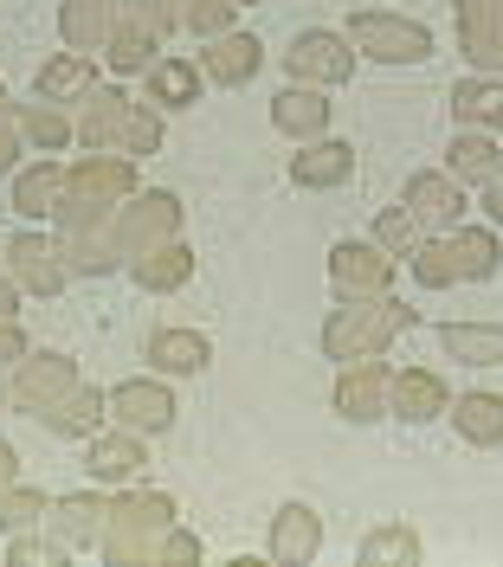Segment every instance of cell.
Segmentation results:
<instances>
[{
	"label": "cell",
	"mask_w": 503,
	"mask_h": 567,
	"mask_svg": "<svg viewBox=\"0 0 503 567\" xmlns=\"http://www.w3.org/2000/svg\"><path fill=\"white\" fill-rule=\"evenodd\" d=\"M388 368H381V354H368V361H342V374H336V413L356 425H374L388 413Z\"/></svg>",
	"instance_id": "7c38bea8"
},
{
	"label": "cell",
	"mask_w": 503,
	"mask_h": 567,
	"mask_svg": "<svg viewBox=\"0 0 503 567\" xmlns=\"http://www.w3.org/2000/svg\"><path fill=\"white\" fill-rule=\"evenodd\" d=\"M439 349L459 368H503V322H445Z\"/></svg>",
	"instance_id": "484cf974"
},
{
	"label": "cell",
	"mask_w": 503,
	"mask_h": 567,
	"mask_svg": "<svg viewBox=\"0 0 503 567\" xmlns=\"http://www.w3.org/2000/svg\"><path fill=\"white\" fill-rule=\"evenodd\" d=\"M155 59H162V33L123 13V20L110 27V39H104V65L116 71V78H136V71H148Z\"/></svg>",
	"instance_id": "603a6c76"
},
{
	"label": "cell",
	"mask_w": 503,
	"mask_h": 567,
	"mask_svg": "<svg viewBox=\"0 0 503 567\" xmlns=\"http://www.w3.org/2000/svg\"><path fill=\"white\" fill-rule=\"evenodd\" d=\"M407 207L420 219V233H452L465 219V181H452L445 168H420L407 175Z\"/></svg>",
	"instance_id": "8fae6325"
},
{
	"label": "cell",
	"mask_w": 503,
	"mask_h": 567,
	"mask_svg": "<svg viewBox=\"0 0 503 567\" xmlns=\"http://www.w3.org/2000/svg\"><path fill=\"white\" fill-rule=\"evenodd\" d=\"M413 329V303H400L394 290L388 297H356V303H342L336 317L324 322V354L342 368V361H368V354H381L394 336Z\"/></svg>",
	"instance_id": "277c9868"
},
{
	"label": "cell",
	"mask_w": 503,
	"mask_h": 567,
	"mask_svg": "<svg viewBox=\"0 0 503 567\" xmlns=\"http://www.w3.org/2000/svg\"><path fill=\"white\" fill-rule=\"evenodd\" d=\"M7 561L13 567H59V561H72V548H45V542H33V535L20 529V542H13V548H7Z\"/></svg>",
	"instance_id": "ab89813d"
},
{
	"label": "cell",
	"mask_w": 503,
	"mask_h": 567,
	"mask_svg": "<svg viewBox=\"0 0 503 567\" xmlns=\"http://www.w3.org/2000/svg\"><path fill=\"white\" fill-rule=\"evenodd\" d=\"M445 406H452V393H445V381H439L432 368H400L394 381H388V413L407 420V425L439 420Z\"/></svg>",
	"instance_id": "5bb4252c"
},
{
	"label": "cell",
	"mask_w": 503,
	"mask_h": 567,
	"mask_svg": "<svg viewBox=\"0 0 503 567\" xmlns=\"http://www.w3.org/2000/svg\"><path fill=\"white\" fill-rule=\"evenodd\" d=\"M143 354L162 374H201L214 361V342L201 329H155V336H143Z\"/></svg>",
	"instance_id": "7402d4cb"
},
{
	"label": "cell",
	"mask_w": 503,
	"mask_h": 567,
	"mask_svg": "<svg viewBox=\"0 0 503 567\" xmlns=\"http://www.w3.org/2000/svg\"><path fill=\"white\" fill-rule=\"evenodd\" d=\"M258 65H265V45H258V33H246V27H226L219 39L201 45V71H207L214 84H246V78H258Z\"/></svg>",
	"instance_id": "9a60e30c"
},
{
	"label": "cell",
	"mask_w": 503,
	"mask_h": 567,
	"mask_svg": "<svg viewBox=\"0 0 503 567\" xmlns=\"http://www.w3.org/2000/svg\"><path fill=\"white\" fill-rule=\"evenodd\" d=\"M484 213H491V219L503 226V168H497L491 181H484Z\"/></svg>",
	"instance_id": "f6af8a7d"
},
{
	"label": "cell",
	"mask_w": 503,
	"mask_h": 567,
	"mask_svg": "<svg viewBox=\"0 0 503 567\" xmlns=\"http://www.w3.org/2000/svg\"><path fill=\"white\" fill-rule=\"evenodd\" d=\"M459 33L478 71H503V0H459Z\"/></svg>",
	"instance_id": "d6986e66"
},
{
	"label": "cell",
	"mask_w": 503,
	"mask_h": 567,
	"mask_svg": "<svg viewBox=\"0 0 503 567\" xmlns=\"http://www.w3.org/2000/svg\"><path fill=\"white\" fill-rule=\"evenodd\" d=\"M110 413L130 425V432H168L175 425V393L162 388V381H116Z\"/></svg>",
	"instance_id": "2e32d148"
},
{
	"label": "cell",
	"mask_w": 503,
	"mask_h": 567,
	"mask_svg": "<svg viewBox=\"0 0 503 567\" xmlns=\"http://www.w3.org/2000/svg\"><path fill=\"white\" fill-rule=\"evenodd\" d=\"M317 555H324V516H317L310 503H285V509L271 516V548H265V561L310 567Z\"/></svg>",
	"instance_id": "4fadbf2b"
},
{
	"label": "cell",
	"mask_w": 503,
	"mask_h": 567,
	"mask_svg": "<svg viewBox=\"0 0 503 567\" xmlns=\"http://www.w3.org/2000/svg\"><path fill=\"white\" fill-rule=\"evenodd\" d=\"M285 65L297 84H317V91H329V84H349L356 78V45L342 33H297L285 52Z\"/></svg>",
	"instance_id": "9c48e42d"
},
{
	"label": "cell",
	"mask_w": 503,
	"mask_h": 567,
	"mask_svg": "<svg viewBox=\"0 0 503 567\" xmlns=\"http://www.w3.org/2000/svg\"><path fill=\"white\" fill-rule=\"evenodd\" d=\"M349 175H356V142H342V136L304 142L297 162H290V181L297 187H342Z\"/></svg>",
	"instance_id": "ac0fdd59"
},
{
	"label": "cell",
	"mask_w": 503,
	"mask_h": 567,
	"mask_svg": "<svg viewBox=\"0 0 503 567\" xmlns=\"http://www.w3.org/2000/svg\"><path fill=\"white\" fill-rule=\"evenodd\" d=\"M349 27H356V33H349V45H356V52H368L374 65H427V59H432V27H420L413 13L361 7Z\"/></svg>",
	"instance_id": "8992f818"
},
{
	"label": "cell",
	"mask_w": 503,
	"mask_h": 567,
	"mask_svg": "<svg viewBox=\"0 0 503 567\" xmlns=\"http://www.w3.org/2000/svg\"><path fill=\"white\" fill-rule=\"evenodd\" d=\"M59 194H65V168L52 155H39L33 168H20V181H13V213L20 219H52Z\"/></svg>",
	"instance_id": "f1b7e54d"
},
{
	"label": "cell",
	"mask_w": 503,
	"mask_h": 567,
	"mask_svg": "<svg viewBox=\"0 0 503 567\" xmlns=\"http://www.w3.org/2000/svg\"><path fill=\"white\" fill-rule=\"evenodd\" d=\"M78 388V361L72 354H20V374H13V406L20 413H45Z\"/></svg>",
	"instance_id": "30bf717a"
},
{
	"label": "cell",
	"mask_w": 503,
	"mask_h": 567,
	"mask_svg": "<svg viewBox=\"0 0 503 567\" xmlns=\"http://www.w3.org/2000/svg\"><path fill=\"white\" fill-rule=\"evenodd\" d=\"M271 130H285L297 142H317L329 130V97L317 84H285L278 97H271Z\"/></svg>",
	"instance_id": "ffe728a7"
},
{
	"label": "cell",
	"mask_w": 503,
	"mask_h": 567,
	"mask_svg": "<svg viewBox=\"0 0 503 567\" xmlns=\"http://www.w3.org/2000/svg\"><path fill=\"white\" fill-rule=\"evenodd\" d=\"M0 523L20 535V529H33V523H45V491H0Z\"/></svg>",
	"instance_id": "74e56055"
},
{
	"label": "cell",
	"mask_w": 503,
	"mask_h": 567,
	"mask_svg": "<svg viewBox=\"0 0 503 567\" xmlns=\"http://www.w3.org/2000/svg\"><path fill=\"white\" fill-rule=\"evenodd\" d=\"M368 233H374V246L388 251V258H407V251L427 239V233H420V219H413V207H381Z\"/></svg>",
	"instance_id": "8d00e7d4"
},
{
	"label": "cell",
	"mask_w": 503,
	"mask_h": 567,
	"mask_svg": "<svg viewBox=\"0 0 503 567\" xmlns=\"http://www.w3.org/2000/svg\"><path fill=\"white\" fill-rule=\"evenodd\" d=\"M445 413H452V425H459L465 445H478V452L503 445V393L471 388V393H459V406H445Z\"/></svg>",
	"instance_id": "cb8c5ba5"
},
{
	"label": "cell",
	"mask_w": 503,
	"mask_h": 567,
	"mask_svg": "<svg viewBox=\"0 0 503 567\" xmlns=\"http://www.w3.org/2000/svg\"><path fill=\"white\" fill-rule=\"evenodd\" d=\"M20 110V136L39 142V155H59L65 142H78V130L59 116V104H45V97H33V104H13Z\"/></svg>",
	"instance_id": "d590c367"
},
{
	"label": "cell",
	"mask_w": 503,
	"mask_h": 567,
	"mask_svg": "<svg viewBox=\"0 0 503 567\" xmlns=\"http://www.w3.org/2000/svg\"><path fill=\"white\" fill-rule=\"evenodd\" d=\"M7 271H13V284H20L27 297H59V290H65V265H59V251L45 246L39 233H20V239L7 246Z\"/></svg>",
	"instance_id": "e0dca14e"
},
{
	"label": "cell",
	"mask_w": 503,
	"mask_h": 567,
	"mask_svg": "<svg viewBox=\"0 0 503 567\" xmlns=\"http://www.w3.org/2000/svg\"><path fill=\"white\" fill-rule=\"evenodd\" d=\"M13 310H20V284H13L7 258H0V317H13Z\"/></svg>",
	"instance_id": "7bdbcfd3"
},
{
	"label": "cell",
	"mask_w": 503,
	"mask_h": 567,
	"mask_svg": "<svg viewBox=\"0 0 503 567\" xmlns=\"http://www.w3.org/2000/svg\"><path fill=\"white\" fill-rule=\"evenodd\" d=\"M104 561L130 567V561H155V542L175 529V503L168 496H148V491H130V496H110L104 503Z\"/></svg>",
	"instance_id": "5b68a950"
},
{
	"label": "cell",
	"mask_w": 503,
	"mask_h": 567,
	"mask_svg": "<svg viewBox=\"0 0 503 567\" xmlns=\"http://www.w3.org/2000/svg\"><path fill=\"white\" fill-rule=\"evenodd\" d=\"M136 187H143V181H136V162H130V155H84L78 168H65V194H59V207H52V226H59V233L104 226Z\"/></svg>",
	"instance_id": "7a4b0ae2"
},
{
	"label": "cell",
	"mask_w": 503,
	"mask_h": 567,
	"mask_svg": "<svg viewBox=\"0 0 503 567\" xmlns=\"http://www.w3.org/2000/svg\"><path fill=\"white\" fill-rule=\"evenodd\" d=\"M420 561H427V548H420V535L407 523H388V529H374L356 548V567H420Z\"/></svg>",
	"instance_id": "d6a6232c"
},
{
	"label": "cell",
	"mask_w": 503,
	"mask_h": 567,
	"mask_svg": "<svg viewBox=\"0 0 503 567\" xmlns=\"http://www.w3.org/2000/svg\"><path fill=\"white\" fill-rule=\"evenodd\" d=\"M110 239H116V251H123V265L136 258V251H148V246H168V239H181V200L175 194H130L123 207L110 213Z\"/></svg>",
	"instance_id": "52a82bcc"
},
{
	"label": "cell",
	"mask_w": 503,
	"mask_h": 567,
	"mask_svg": "<svg viewBox=\"0 0 503 567\" xmlns=\"http://www.w3.org/2000/svg\"><path fill=\"white\" fill-rule=\"evenodd\" d=\"M104 413H110V400L97 388H84V381H78V388L65 393L59 406H45L39 420L52 425V432H65V439H84V432H97V420H104Z\"/></svg>",
	"instance_id": "836d02e7"
},
{
	"label": "cell",
	"mask_w": 503,
	"mask_h": 567,
	"mask_svg": "<svg viewBox=\"0 0 503 567\" xmlns=\"http://www.w3.org/2000/svg\"><path fill=\"white\" fill-rule=\"evenodd\" d=\"M233 7H265V0H233Z\"/></svg>",
	"instance_id": "bcb514c9"
},
{
	"label": "cell",
	"mask_w": 503,
	"mask_h": 567,
	"mask_svg": "<svg viewBox=\"0 0 503 567\" xmlns=\"http://www.w3.org/2000/svg\"><path fill=\"white\" fill-rule=\"evenodd\" d=\"M123 13H130V20H143V27H155V33L181 27V0H123Z\"/></svg>",
	"instance_id": "f35d334b"
},
{
	"label": "cell",
	"mask_w": 503,
	"mask_h": 567,
	"mask_svg": "<svg viewBox=\"0 0 503 567\" xmlns=\"http://www.w3.org/2000/svg\"><path fill=\"white\" fill-rule=\"evenodd\" d=\"M13 484H20V452L0 439V491H13Z\"/></svg>",
	"instance_id": "ee69618b"
},
{
	"label": "cell",
	"mask_w": 503,
	"mask_h": 567,
	"mask_svg": "<svg viewBox=\"0 0 503 567\" xmlns=\"http://www.w3.org/2000/svg\"><path fill=\"white\" fill-rule=\"evenodd\" d=\"M20 110L7 104V97H0V175H7V168H13V162H20Z\"/></svg>",
	"instance_id": "60d3db41"
},
{
	"label": "cell",
	"mask_w": 503,
	"mask_h": 567,
	"mask_svg": "<svg viewBox=\"0 0 503 567\" xmlns=\"http://www.w3.org/2000/svg\"><path fill=\"white\" fill-rule=\"evenodd\" d=\"M91 155H155L162 148V116L148 104H130L116 84L84 97V116L72 123Z\"/></svg>",
	"instance_id": "3957f363"
},
{
	"label": "cell",
	"mask_w": 503,
	"mask_h": 567,
	"mask_svg": "<svg viewBox=\"0 0 503 567\" xmlns=\"http://www.w3.org/2000/svg\"><path fill=\"white\" fill-rule=\"evenodd\" d=\"M148 97L168 110H187L201 97V65H187V59H155L148 65Z\"/></svg>",
	"instance_id": "e575fe53"
},
{
	"label": "cell",
	"mask_w": 503,
	"mask_h": 567,
	"mask_svg": "<svg viewBox=\"0 0 503 567\" xmlns=\"http://www.w3.org/2000/svg\"><path fill=\"white\" fill-rule=\"evenodd\" d=\"M45 516H52V542H59V548H91V542H97V523H104V503H97V496H59V503H52V509H45Z\"/></svg>",
	"instance_id": "4dcf8cb0"
},
{
	"label": "cell",
	"mask_w": 503,
	"mask_h": 567,
	"mask_svg": "<svg viewBox=\"0 0 503 567\" xmlns=\"http://www.w3.org/2000/svg\"><path fill=\"white\" fill-rule=\"evenodd\" d=\"M143 464H148L143 439H91V445H84V471H91L97 484H123V477H136Z\"/></svg>",
	"instance_id": "1f68e13d"
},
{
	"label": "cell",
	"mask_w": 503,
	"mask_h": 567,
	"mask_svg": "<svg viewBox=\"0 0 503 567\" xmlns=\"http://www.w3.org/2000/svg\"><path fill=\"white\" fill-rule=\"evenodd\" d=\"M155 561L194 567V561H201V542H194V535H181V529H168V535H162V548H155Z\"/></svg>",
	"instance_id": "b9f144b4"
},
{
	"label": "cell",
	"mask_w": 503,
	"mask_h": 567,
	"mask_svg": "<svg viewBox=\"0 0 503 567\" xmlns=\"http://www.w3.org/2000/svg\"><path fill=\"white\" fill-rule=\"evenodd\" d=\"M452 116L471 130H503V78H459L452 84Z\"/></svg>",
	"instance_id": "f546056e"
},
{
	"label": "cell",
	"mask_w": 503,
	"mask_h": 567,
	"mask_svg": "<svg viewBox=\"0 0 503 567\" xmlns=\"http://www.w3.org/2000/svg\"><path fill=\"white\" fill-rule=\"evenodd\" d=\"M329 284H336V297L342 303H356V297H388L394 290V258L374 246H361V239H342V246H329Z\"/></svg>",
	"instance_id": "ba28073f"
},
{
	"label": "cell",
	"mask_w": 503,
	"mask_h": 567,
	"mask_svg": "<svg viewBox=\"0 0 503 567\" xmlns=\"http://www.w3.org/2000/svg\"><path fill=\"white\" fill-rule=\"evenodd\" d=\"M130 271H136V284H143L148 297H168V290H181V284L194 278V251H187V239H168V246L136 251Z\"/></svg>",
	"instance_id": "d4e9b609"
},
{
	"label": "cell",
	"mask_w": 503,
	"mask_h": 567,
	"mask_svg": "<svg viewBox=\"0 0 503 567\" xmlns=\"http://www.w3.org/2000/svg\"><path fill=\"white\" fill-rule=\"evenodd\" d=\"M33 91L45 104H84L91 91H97V59L91 52H59V59H45L33 78Z\"/></svg>",
	"instance_id": "44dd1931"
},
{
	"label": "cell",
	"mask_w": 503,
	"mask_h": 567,
	"mask_svg": "<svg viewBox=\"0 0 503 567\" xmlns=\"http://www.w3.org/2000/svg\"><path fill=\"white\" fill-rule=\"evenodd\" d=\"M110 27H116V7H110V0H65V7H59V39H65V52H104Z\"/></svg>",
	"instance_id": "83f0119b"
},
{
	"label": "cell",
	"mask_w": 503,
	"mask_h": 567,
	"mask_svg": "<svg viewBox=\"0 0 503 567\" xmlns=\"http://www.w3.org/2000/svg\"><path fill=\"white\" fill-rule=\"evenodd\" d=\"M497 265H503L497 233L465 226V219H459L452 233H427L420 246L407 251V271H413V284H427V290H445V284H484Z\"/></svg>",
	"instance_id": "6da1fadb"
},
{
	"label": "cell",
	"mask_w": 503,
	"mask_h": 567,
	"mask_svg": "<svg viewBox=\"0 0 503 567\" xmlns=\"http://www.w3.org/2000/svg\"><path fill=\"white\" fill-rule=\"evenodd\" d=\"M503 168V148H497V136L491 130H471V123H459V136H452V148H445V175L452 181H484Z\"/></svg>",
	"instance_id": "4316f807"
},
{
	"label": "cell",
	"mask_w": 503,
	"mask_h": 567,
	"mask_svg": "<svg viewBox=\"0 0 503 567\" xmlns=\"http://www.w3.org/2000/svg\"><path fill=\"white\" fill-rule=\"evenodd\" d=\"M0 400H7V393H0Z\"/></svg>",
	"instance_id": "7dc6e473"
}]
</instances>
